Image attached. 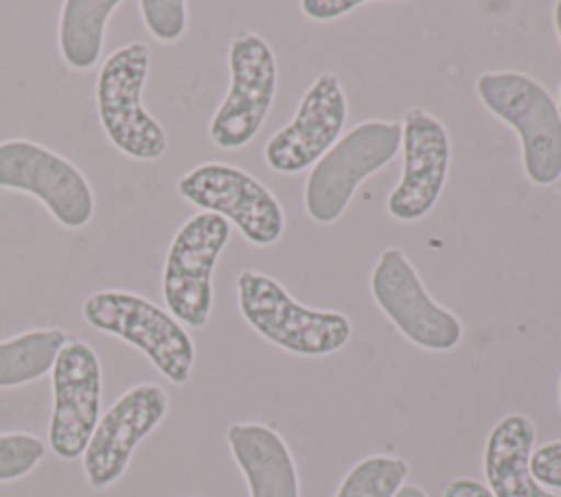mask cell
<instances>
[{"instance_id":"6da1fadb","label":"cell","mask_w":561,"mask_h":497,"mask_svg":"<svg viewBox=\"0 0 561 497\" xmlns=\"http://www.w3.org/2000/svg\"><path fill=\"white\" fill-rule=\"evenodd\" d=\"M237 307L254 333L298 357L333 355L353 335V324L344 313L307 307L276 278L256 269L239 271Z\"/></svg>"},{"instance_id":"7a4b0ae2","label":"cell","mask_w":561,"mask_h":497,"mask_svg":"<svg viewBox=\"0 0 561 497\" xmlns=\"http://www.w3.org/2000/svg\"><path fill=\"white\" fill-rule=\"evenodd\" d=\"M473 85L480 103L517 134L526 180L541 188L557 184L561 180V114L548 90L519 70L482 72Z\"/></svg>"},{"instance_id":"3957f363","label":"cell","mask_w":561,"mask_h":497,"mask_svg":"<svg viewBox=\"0 0 561 497\" xmlns=\"http://www.w3.org/2000/svg\"><path fill=\"white\" fill-rule=\"evenodd\" d=\"M401 151V123L370 118L353 125L311 166L302 204L313 223H335L355 190Z\"/></svg>"},{"instance_id":"277c9868","label":"cell","mask_w":561,"mask_h":497,"mask_svg":"<svg viewBox=\"0 0 561 497\" xmlns=\"http://www.w3.org/2000/svg\"><path fill=\"white\" fill-rule=\"evenodd\" d=\"M83 320L138 348L175 385L191 379L195 344L167 309L127 289H99L83 300Z\"/></svg>"},{"instance_id":"5b68a950","label":"cell","mask_w":561,"mask_h":497,"mask_svg":"<svg viewBox=\"0 0 561 497\" xmlns=\"http://www.w3.org/2000/svg\"><path fill=\"white\" fill-rule=\"evenodd\" d=\"M151 50L145 42H129L105 57L96 74V114L107 140L127 158L151 162L164 155V127L142 107Z\"/></svg>"},{"instance_id":"8992f818","label":"cell","mask_w":561,"mask_h":497,"mask_svg":"<svg viewBox=\"0 0 561 497\" xmlns=\"http://www.w3.org/2000/svg\"><path fill=\"white\" fill-rule=\"evenodd\" d=\"M230 83L208 123V138L217 149L234 151L261 131L278 85V63L272 46L248 28L234 31L228 44Z\"/></svg>"},{"instance_id":"52a82bcc","label":"cell","mask_w":561,"mask_h":497,"mask_svg":"<svg viewBox=\"0 0 561 497\" xmlns=\"http://www.w3.org/2000/svg\"><path fill=\"white\" fill-rule=\"evenodd\" d=\"M175 190L199 212L219 215L237 226L256 247L274 245L285 232V212L276 195L234 164L202 162L178 177Z\"/></svg>"},{"instance_id":"ba28073f","label":"cell","mask_w":561,"mask_h":497,"mask_svg":"<svg viewBox=\"0 0 561 497\" xmlns=\"http://www.w3.org/2000/svg\"><path fill=\"white\" fill-rule=\"evenodd\" d=\"M370 296L410 344L430 352H449L462 342L460 317L430 296L403 250H381L370 269Z\"/></svg>"},{"instance_id":"9c48e42d","label":"cell","mask_w":561,"mask_h":497,"mask_svg":"<svg viewBox=\"0 0 561 497\" xmlns=\"http://www.w3.org/2000/svg\"><path fill=\"white\" fill-rule=\"evenodd\" d=\"M228 239L230 223L213 212L191 215L173 234L160 287L167 311L180 324L206 326L213 311V271Z\"/></svg>"},{"instance_id":"30bf717a","label":"cell","mask_w":561,"mask_h":497,"mask_svg":"<svg viewBox=\"0 0 561 497\" xmlns=\"http://www.w3.org/2000/svg\"><path fill=\"white\" fill-rule=\"evenodd\" d=\"M0 188L35 197L68 230L85 228L94 217V193L81 169L35 140L0 142Z\"/></svg>"},{"instance_id":"8fae6325","label":"cell","mask_w":561,"mask_h":497,"mask_svg":"<svg viewBox=\"0 0 561 497\" xmlns=\"http://www.w3.org/2000/svg\"><path fill=\"white\" fill-rule=\"evenodd\" d=\"M401 153V177L386 199V212L399 223H416L430 215L447 184L451 160L447 127L423 107L405 109Z\"/></svg>"},{"instance_id":"7c38bea8","label":"cell","mask_w":561,"mask_h":497,"mask_svg":"<svg viewBox=\"0 0 561 497\" xmlns=\"http://www.w3.org/2000/svg\"><path fill=\"white\" fill-rule=\"evenodd\" d=\"M101 385V363L94 348L68 337L50 368L48 444L57 458L75 460L83 455L99 423Z\"/></svg>"},{"instance_id":"4fadbf2b","label":"cell","mask_w":561,"mask_h":497,"mask_svg":"<svg viewBox=\"0 0 561 497\" xmlns=\"http://www.w3.org/2000/svg\"><path fill=\"white\" fill-rule=\"evenodd\" d=\"M348 101L337 74L320 72L302 92L294 118L270 136L265 164L280 175L311 169L344 134Z\"/></svg>"},{"instance_id":"5bb4252c","label":"cell","mask_w":561,"mask_h":497,"mask_svg":"<svg viewBox=\"0 0 561 497\" xmlns=\"http://www.w3.org/2000/svg\"><path fill=\"white\" fill-rule=\"evenodd\" d=\"M169 396L156 383H138L123 392L99 418L83 451V475L92 488L114 484L127 469L134 449L167 416Z\"/></svg>"},{"instance_id":"9a60e30c","label":"cell","mask_w":561,"mask_h":497,"mask_svg":"<svg viewBox=\"0 0 561 497\" xmlns=\"http://www.w3.org/2000/svg\"><path fill=\"white\" fill-rule=\"evenodd\" d=\"M228 449L241 469L250 497H300L294 455L283 436L265 423H232Z\"/></svg>"},{"instance_id":"2e32d148","label":"cell","mask_w":561,"mask_h":497,"mask_svg":"<svg viewBox=\"0 0 561 497\" xmlns=\"http://www.w3.org/2000/svg\"><path fill=\"white\" fill-rule=\"evenodd\" d=\"M535 423L519 412L502 416L489 431L482 453L486 488L495 497H561L541 486L530 471Z\"/></svg>"},{"instance_id":"e0dca14e","label":"cell","mask_w":561,"mask_h":497,"mask_svg":"<svg viewBox=\"0 0 561 497\" xmlns=\"http://www.w3.org/2000/svg\"><path fill=\"white\" fill-rule=\"evenodd\" d=\"M118 0H66L57 24L59 55L72 70H90L103 55L105 28Z\"/></svg>"},{"instance_id":"ac0fdd59","label":"cell","mask_w":561,"mask_h":497,"mask_svg":"<svg viewBox=\"0 0 561 497\" xmlns=\"http://www.w3.org/2000/svg\"><path fill=\"white\" fill-rule=\"evenodd\" d=\"M68 342L59 326L31 328L0 342V388H18L44 377Z\"/></svg>"},{"instance_id":"d6986e66","label":"cell","mask_w":561,"mask_h":497,"mask_svg":"<svg viewBox=\"0 0 561 497\" xmlns=\"http://www.w3.org/2000/svg\"><path fill=\"white\" fill-rule=\"evenodd\" d=\"M408 473L403 458L373 453L348 469L333 497H394Z\"/></svg>"},{"instance_id":"ffe728a7","label":"cell","mask_w":561,"mask_h":497,"mask_svg":"<svg viewBox=\"0 0 561 497\" xmlns=\"http://www.w3.org/2000/svg\"><path fill=\"white\" fill-rule=\"evenodd\" d=\"M46 455L42 438L24 431L0 434V482L20 479Z\"/></svg>"},{"instance_id":"44dd1931","label":"cell","mask_w":561,"mask_h":497,"mask_svg":"<svg viewBox=\"0 0 561 497\" xmlns=\"http://www.w3.org/2000/svg\"><path fill=\"white\" fill-rule=\"evenodd\" d=\"M138 11L149 35L162 44L184 37L188 13L184 0H140Z\"/></svg>"},{"instance_id":"7402d4cb","label":"cell","mask_w":561,"mask_h":497,"mask_svg":"<svg viewBox=\"0 0 561 497\" xmlns=\"http://www.w3.org/2000/svg\"><path fill=\"white\" fill-rule=\"evenodd\" d=\"M533 477L548 490L561 488V440L543 442L530 455Z\"/></svg>"},{"instance_id":"603a6c76","label":"cell","mask_w":561,"mask_h":497,"mask_svg":"<svg viewBox=\"0 0 561 497\" xmlns=\"http://www.w3.org/2000/svg\"><path fill=\"white\" fill-rule=\"evenodd\" d=\"M364 4L366 2L362 0H302L298 7L302 15L313 22H331L362 9Z\"/></svg>"},{"instance_id":"cb8c5ba5","label":"cell","mask_w":561,"mask_h":497,"mask_svg":"<svg viewBox=\"0 0 561 497\" xmlns=\"http://www.w3.org/2000/svg\"><path fill=\"white\" fill-rule=\"evenodd\" d=\"M440 497H495L486 484L473 479V477H456L451 479Z\"/></svg>"},{"instance_id":"d4e9b609","label":"cell","mask_w":561,"mask_h":497,"mask_svg":"<svg viewBox=\"0 0 561 497\" xmlns=\"http://www.w3.org/2000/svg\"><path fill=\"white\" fill-rule=\"evenodd\" d=\"M552 22H554V31H557V37L561 42V0H557L552 4ZM557 107H559V114H561V88H559V96H557Z\"/></svg>"},{"instance_id":"484cf974","label":"cell","mask_w":561,"mask_h":497,"mask_svg":"<svg viewBox=\"0 0 561 497\" xmlns=\"http://www.w3.org/2000/svg\"><path fill=\"white\" fill-rule=\"evenodd\" d=\"M394 497H427V493L416 484H403Z\"/></svg>"},{"instance_id":"4316f807","label":"cell","mask_w":561,"mask_h":497,"mask_svg":"<svg viewBox=\"0 0 561 497\" xmlns=\"http://www.w3.org/2000/svg\"><path fill=\"white\" fill-rule=\"evenodd\" d=\"M559 403H561V377H559Z\"/></svg>"}]
</instances>
